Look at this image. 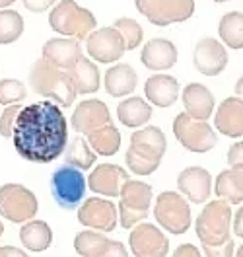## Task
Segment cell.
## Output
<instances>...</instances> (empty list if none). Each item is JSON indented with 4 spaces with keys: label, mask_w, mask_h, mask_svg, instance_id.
<instances>
[{
    "label": "cell",
    "mask_w": 243,
    "mask_h": 257,
    "mask_svg": "<svg viewBox=\"0 0 243 257\" xmlns=\"http://www.w3.org/2000/svg\"><path fill=\"white\" fill-rule=\"evenodd\" d=\"M214 193L218 199H224L229 205L243 203V164H233L220 172L214 183Z\"/></svg>",
    "instance_id": "25"
},
{
    "label": "cell",
    "mask_w": 243,
    "mask_h": 257,
    "mask_svg": "<svg viewBox=\"0 0 243 257\" xmlns=\"http://www.w3.org/2000/svg\"><path fill=\"white\" fill-rule=\"evenodd\" d=\"M152 185L140 179H127L119 193V224L130 230L138 222H144L152 207Z\"/></svg>",
    "instance_id": "5"
},
{
    "label": "cell",
    "mask_w": 243,
    "mask_h": 257,
    "mask_svg": "<svg viewBox=\"0 0 243 257\" xmlns=\"http://www.w3.org/2000/svg\"><path fill=\"white\" fill-rule=\"evenodd\" d=\"M86 187H88V181L82 170L70 164H63L61 168H57L49 179L53 201L65 210H74L80 207L86 195Z\"/></svg>",
    "instance_id": "6"
},
{
    "label": "cell",
    "mask_w": 243,
    "mask_h": 257,
    "mask_svg": "<svg viewBox=\"0 0 243 257\" xmlns=\"http://www.w3.org/2000/svg\"><path fill=\"white\" fill-rule=\"evenodd\" d=\"M78 222L96 232H113L119 222V209L105 197H90L78 207Z\"/></svg>",
    "instance_id": "12"
},
{
    "label": "cell",
    "mask_w": 243,
    "mask_h": 257,
    "mask_svg": "<svg viewBox=\"0 0 243 257\" xmlns=\"http://www.w3.org/2000/svg\"><path fill=\"white\" fill-rule=\"evenodd\" d=\"M125 162H127L129 170L134 176H150V174H154V172L160 168V164H162V160H150V158H146L142 154H138V152L132 150L130 146H129V150H127V154H125Z\"/></svg>",
    "instance_id": "36"
},
{
    "label": "cell",
    "mask_w": 243,
    "mask_h": 257,
    "mask_svg": "<svg viewBox=\"0 0 243 257\" xmlns=\"http://www.w3.org/2000/svg\"><path fill=\"white\" fill-rule=\"evenodd\" d=\"M154 218L163 230L173 236L185 234L193 224L189 201L177 191H162L156 197Z\"/></svg>",
    "instance_id": "7"
},
{
    "label": "cell",
    "mask_w": 243,
    "mask_h": 257,
    "mask_svg": "<svg viewBox=\"0 0 243 257\" xmlns=\"http://www.w3.org/2000/svg\"><path fill=\"white\" fill-rule=\"evenodd\" d=\"M130 179L127 170L119 164H99L88 176V187L101 197H119L123 183Z\"/></svg>",
    "instance_id": "17"
},
{
    "label": "cell",
    "mask_w": 243,
    "mask_h": 257,
    "mask_svg": "<svg viewBox=\"0 0 243 257\" xmlns=\"http://www.w3.org/2000/svg\"><path fill=\"white\" fill-rule=\"evenodd\" d=\"M227 166H233V164H243V141L235 143L227 148Z\"/></svg>",
    "instance_id": "41"
},
{
    "label": "cell",
    "mask_w": 243,
    "mask_h": 257,
    "mask_svg": "<svg viewBox=\"0 0 243 257\" xmlns=\"http://www.w3.org/2000/svg\"><path fill=\"white\" fill-rule=\"evenodd\" d=\"M2 234H4V222L0 220V238H2Z\"/></svg>",
    "instance_id": "48"
},
{
    "label": "cell",
    "mask_w": 243,
    "mask_h": 257,
    "mask_svg": "<svg viewBox=\"0 0 243 257\" xmlns=\"http://www.w3.org/2000/svg\"><path fill=\"white\" fill-rule=\"evenodd\" d=\"M171 257H202V253L193 243H181V245L175 247V251L171 253Z\"/></svg>",
    "instance_id": "42"
},
{
    "label": "cell",
    "mask_w": 243,
    "mask_h": 257,
    "mask_svg": "<svg viewBox=\"0 0 243 257\" xmlns=\"http://www.w3.org/2000/svg\"><path fill=\"white\" fill-rule=\"evenodd\" d=\"M129 247L134 257H167L169 240L156 224L138 222L130 228Z\"/></svg>",
    "instance_id": "11"
},
{
    "label": "cell",
    "mask_w": 243,
    "mask_h": 257,
    "mask_svg": "<svg viewBox=\"0 0 243 257\" xmlns=\"http://www.w3.org/2000/svg\"><path fill=\"white\" fill-rule=\"evenodd\" d=\"M14 148L28 162L51 164L65 154L68 145V121L55 101H35L22 107L14 127Z\"/></svg>",
    "instance_id": "1"
},
{
    "label": "cell",
    "mask_w": 243,
    "mask_h": 257,
    "mask_svg": "<svg viewBox=\"0 0 243 257\" xmlns=\"http://www.w3.org/2000/svg\"><path fill=\"white\" fill-rule=\"evenodd\" d=\"M179 59V51L173 41L163 39V37H154L144 45L140 53V61L148 70L162 72L171 66H175Z\"/></svg>",
    "instance_id": "19"
},
{
    "label": "cell",
    "mask_w": 243,
    "mask_h": 257,
    "mask_svg": "<svg viewBox=\"0 0 243 257\" xmlns=\"http://www.w3.org/2000/svg\"><path fill=\"white\" fill-rule=\"evenodd\" d=\"M177 189L189 203L202 205L204 201H208L212 193L210 172L200 168V166L185 168L177 176Z\"/></svg>",
    "instance_id": "16"
},
{
    "label": "cell",
    "mask_w": 243,
    "mask_h": 257,
    "mask_svg": "<svg viewBox=\"0 0 243 257\" xmlns=\"http://www.w3.org/2000/svg\"><path fill=\"white\" fill-rule=\"evenodd\" d=\"M179 82L169 74H152L144 82V96L156 107H171L179 97Z\"/></svg>",
    "instance_id": "22"
},
{
    "label": "cell",
    "mask_w": 243,
    "mask_h": 257,
    "mask_svg": "<svg viewBox=\"0 0 243 257\" xmlns=\"http://www.w3.org/2000/svg\"><path fill=\"white\" fill-rule=\"evenodd\" d=\"M86 51H88L90 59H94L96 63L109 64L119 61L127 53V47H125L121 33L117 32L113 26H107V28L94 30L88 35Z\"/></svg>",
    "instance_id": "13"
},
{
    "label": "cell",
    "mask_w": 243,
    "mask_h": 257,
    "mask_svg": "<svg viewBox=\"0 0 243 257\" xmlns=\"http://www.w3.org/2000/svg\"><path fill=\"white\" fill-rule=\"evenodd\" d=\"M117 117L125 127L138 128L152 119V105L138 96L127 97L117 105Z\"/></svg>",
    "instance_id": "28"
},
{
    "label": "cell",
    "mask_w": 243,
    "mask_h": 257,
    "mask_svg": "<svg viewBox=\"0 0 243 257\" xmlns=\"http://www.w3.org/2000/svg\"><path fill=\"white\" fill-rule=\"evenodd\" d=\"M235 97H239L243 101V76L237 80V84H235Z\"/></svg>",
    "instance_id": "45"
},
{
    "label": "cell",
    "mask_w": 243,
    "mask_h": 257,
    "mask_svg": "<svg viewBox=\"0 0 243 257\" xmlns=\"http://www.w3.org/2000/svg\"><path fill=\"white\" fill-rule=\"evenodd\" d=\"M82 55L84 53H82L80 41L72 37H53L45 41L41 47V59H45L47 63L63 70H70Z\"/></svg>",
    "instance_id": "18"
},
{
    "label": "cell",
    "mask_w": 243,
    "mask_h": 257,
    "mask_svg": "<svg viewBox=\"0 0 243 257\" xmlns=\"http://www.w3.org/2000/svg\"><path fill=\"white\" fill-rule=\"evenodd\" d=\"M59 0H24V6L33 12V14H41V12H47L49 8H53Z\"/></svg>",
    "instance_id": "40"
},
{
    "label": "cell",
    "mask_w": 243,
    "mask_h": 257,
    "mask_svg": "<svg viewBox=\"0 0 243 257\" xmlns=\"http://www.w3.org/2000/svg\"><path fill=\"white\" fill-rule=\"evenodd\" d=\"M214 127L229 139L243 137V101L239 97H226L214 113Z\"/></svg>",
    "instance_id": "20"
},
{
    "label": "cell",
    "mask_w": 243,
    "mask_h": 257,
    "mask_svg": "<svg viewBox=\"0 0 243 257\" xmlns=\"http://www.w3.org/2000/svg\"><path fill=\"white\" fill-rule=\"evenodd\" d=\"M231 226H233V234H235L237 238H243V207H239V209L235 210Z\"/></svg>",
    "instance_id": "44"
},
{
    "label": "cell",
    "mask_w": 243,
    "mask_h": 257,
    "mask_svg": "<svg viewBox=\"0 0 243 257\" xmlns=\"http://www.w3.org/2000/svg\"><path fill=\"white\" fill-rule=\"evenodd\" d=\"M28 97V88L18 78H2L0 80V105H14L22 103Z\"/></svg>",
    "instance_id": "35"
},
{
    "label": "cell",
    "mask_w": 243,
    "mask_h": 257,
    "mask_svg": "<svg viewBox=\"0 0 243 257\" xmlns=\"http://www.w3.org/2000/svg\"><path fill=\"white\" fill-rule=\"evenodd\" d=\"M68 74H70V78L74 82L76 94L88 96V94H96L97 90H99L101 76H99V68H97L92 59L82 55L80 59L74 63V66L68 70Z\"/></svg>",
    "instance_id": "26"
},
{
    "label": "cell",
    "mask_w": 243,
    "mask_h": 257,
    "mask_svg": "<svg viewBox=\"0 0 243 257\" xmlns=\"http://www.w3.org/2000/svg\"><path fill=\"white\" fill-rule=\"evenodd\" d=\"M16 0H0V10H4V8H8V6H12Z\"/></svg>",
    "instance_id": "46"
},
{
    "label": "cell",
    "mask_w": 243,
    "mask_h": 257,
    "mask_svg": "<svg viewBox=\"0 0 243 257\" xmlns=\"http://www.w3.org/2000/svg\"><path fill=\"white\" fill-rule=\"evenodd\" d=\"M212 2H218V4H222V2H227V0H212Z\"/></svg>",
    "instance_id": "49"
},
{
    "label": "cell",
    "mask_w": 243,
    "mask_h": 257,
    "mask_svg": "<svg viewBox=\"0 0 243 257\" xmlns=\"http://www.w3.org/2000/svg\"><path fill=\"white\" fill-rule=\"evenodd\" d=\"M105 241H107V238L103 236V232H96V230L88 228V230H82V232L76 234L74 249L82 257H96Z\"/></svg>",
    "instance_id": "33"
},
{
    "label": "cell",
    "mask_w": 243,
    "mask_h": 257,
    "mask_svg": "<svg viewBox=\"0 0 243 257\" xmlns=\"http://www.w3.org/2000/svg\"><path fill=\"white\" fill-rule=\"evenodd\" d=\"M136 10L154 26L187 22L194 14V0H134Z\"/></svg>",
    "instance_id": "9"
},
{
    "label": "cell",
    "mask_w": 243,
    "mask_h": 257,
    "mask_svg": "<svg viewBox=\"0 0 243 257\" xmlns=\"http://www.w3.org/2000/svg\"><path fill=\"white\" fill-rule=\"evenodd\" d=\"M109 123H113L111 113L101 99H84L78 103V107L74 109L72 117H70L72 128L82 137H88L90 133L101 128L103 125H109Z\"/></svg>",
    "instance_id": "15"
},
{
    "label": "cell",
    "mask_w": 243,
    "mask_h": 257,
    "mask_svg": "<svg viewBox=\"0 0 243 257\" xmlns=\"http://www.w3.org/2000/svg\"><path fill=\"white\" fill-rule=\"evenodd\" d=\"M30 84L35 94L47 97L49 101H55L63 109L72 107L74 99L78 96L68 70L57 68L45 59H37L33 63L30 70Z\"/></svg>",
    "instance_id": "2"
},
{
    "label": "cell",
    "mask_w": 243,
    "mask_h": 257,
    "mask_svg": "<svg viewBox=\"0 0 243 257\" xmlns=\"http://www.w3.org/2000/svg\"><path fill=\"white\" fill-rule=\"evenodd\" d=\"M24 18L16 10H0V45H10L24 33Z\"/></svg>",
    "instance_id": "32"
},
{
    "label": "cell",
    "mask_w": 243,
    "mask_h": 257,
    "mask_svg": "<svg viewBox=\"0 0 243 257\" xmlns=\"http://www.w3.org/2000/svg\"><path fill=\"white\" fill-rule=\"evenodd\" d=\"M0 257H30L16 245H0Z\"/></svg>",
    "instance_id": "43"
},
{
    "label": "cell",
    "mask_w": 243,
    "mask_h": 257,
    "mask_svg": "<svg viewBox=\"0 0 243 257\" xmlns=\"http://www.w3.org/2000/svg\"><path fill=\"white\" fill-rule=\"evenodd\" d=\"M97 160V154L92 150L90 143L84 137H76L72 139L65 148V164H70L74 168H78L82 172L94 168V164Z\"/></svg>",
    "instance_id": "30"
},
{
    "label": "cell",
    "mask_w": 243,
    "mask_h": 257,
    "mask_svg": "<svg viewBox=\"0 0 243 257\" xmlns=\"http://www.w3.org/2000/svg\"><path fill=\"white\" fill-rule=\"evenodd\" d=\"M231 207L224 199L210 201L196 216L194 232L202 245H220L231 238Z\"/></svg>",
    "instance_id": "4"
},
{
    "label": "cell",
    "mask_w": 243,
    "mask_h": 257,
    "mask_svg": "<svg viewBox=\"0 0 243 257\" xmlns=\"http://www.w3.org/2000/svg\"><path fill=\"white\" fill-rule=\"evenodd\" d=\"M218 35L222 43L233 51L243 49V14L241 12H227L218 22Z\"/></svg>",
    "instance_id": "31"
},
{
    "label": "cell",
    "mask_w": 243,
    "mask_h": 257,
    "mask_svg": "<svg viewBox=\"0 0 243 257\" xmlns=\"http://www.w3.org/2000/svg\"><path fill=\"white\" fill-rule=\"evenodd\" d=\"M96 257H129V251H127L125 243L107 238V241L103 243V247L99 249V253Z\"/></svg>",
    "instance_id": "38"
},
{
    "label": "cell",
    "mask_w": 243,
    "mask_h": 257,
    "mask_svg": "<svg viewBox=\"0 0 243 257\" xmlns=\"http://www.w3.org/2000/svg\"><path fill=\"white\" fill-rule=\"evenodd\" d=\"M235 257H243V245H239V247H237V253H235Z\"/></svg>",
    "instance_id": "47"
},
{
    "label": "cell",
    "mask_w": 243,
    "mask_h": 257,
    "mask_svg": "<svg viewBox=\"0 0 243 257\" xmlns=\"http://www.w3.org/2000/svg\"><path fill=\"white\" fill-rule=\"evenodd\" d=\"M39 210V201L35 193L22 183H4L0 185V218L24 224L32 220Z\"/></svg>",
    "instance_id": "8"
},
{
    "label": "cell",
    "mask_w": 243,
    "mask_h": 257,
    "mask_svg": "<svg viewBox=\"0 0 243 257\" xmlns=\"http://www.w3.org/2000/svg\"><path fill=\"white\" fill-rule=\"evenodd\" d=\"M130 148L150 160H162L167 148V139L162 128L150 125L130 135Z\"/></svg>",
    "instance_id": "23"
},
{
    "label": "cell",
    "mask_w": 243,
    "mask_h": 257,
    "mask_svg": "<svg viewBox=\"0 0 243 257\" xmlns=\"http://www.w3.org/2000/svg\"><path fill=\"white\" fill-rule=\"evenodd\" d=\"M173 135L179 145L194 154H204L216 146V133L206 121H198L187 113H179L173 121Z\"/></svg>",
    "instance_id": "10"
},
{
    "label": "cell",
    "mask_w": 243,
    "mask_h": 257,
    "mask_svg": "<svg viewBox=\"0 0 243 257\" xmlns=\"http://www.w3.org/2000/svg\"><path fill=\"white\" fill-rule=\"evenodd\" d=\"M20 111H22V105H20V103H14V105H8L4 111L0 113V137L12 139L14 127H16L18 113Z\"/></svg>",
    "instance_id": "37"
},
{
    "label": "cell",
    "mask_w": 243,
    "mask_h": 257,
    "mask_svg": "<svg viewBox=\"0 0 243 257\" xmlns=\"http://www.w3.org/2000/svg\"><path fill=\"white\" fill-rule=\"evenodd\" d=\"M49 26L51 30L76 41L88 39V35L96 30L97 20L94 12L80 6L74 0H63L53 6L49 12Z\"/></svg>",
    "instance_id": "3"
},
{
    "label": "cell",
    "mask_w": 243,
    "mask_h": 257,
    "mask_svg": "<svg viewBox=\"0 0 243 257\" xmlns=\"http://www.w3.org/2000/svg\"><path fill=\"white\" fill-rule=\"evenodd\" d=\"M103 86L111 97L130 96L138 86L136 70L127 63H117L115 66H109L103 78Z\"/></svg>",
    "instance_id": "24"
},
{
    "label": "cell",
    "mask_w": 243,
    "mask_h": 257,
    "mask_svg": "<svg viewBox=\"0 0 243 257\" xmlns=\"http://www.w3.org/2000/svg\"><path fill=\"white\" fill-rule=\"evenodd\" d=\"M113 28L121 33L127 51H134L140 45L142 37H144V32H142L140 24L136 20H132V18H119V20H115Z\"/></svg>",
    "instance_id": "34"
},
{
    "label": "cell",
    "mask_w": 243,
    "mask_h": 257,
    "mask_svg": "<svg viewBox=\"0 0 243 257\" xmlns=\"http://www.w3.org/2000/svg\"><path fill=\"white\" fill-rule=\"evenodd\" d=\"M194 68L204 76H218L227 66V51L222 41L214 37H202L196 41L193 53Z\"/></svg>",
    "instance_id": "14"
},
{
    "label": "cell",
    "mask_w": 243,
    "mask_h": 257,
    "mask_svg": "<svg viewBox=\"0 0 243 257\" xmlns=\"http://www.w3.org/2000/svg\"><path fill=\"white\" fill-rule=\"evenodd\" d=\"M86 141L90 143L92 150L96 152L97 156L109 158V156H115L119 152V148H121V133H119V128L115 127L113 123H109V125H103L101 128L90 133L86 137Z\"/></svg>",
    "instance_id": "29"
},
{
    "label": "cell",
    "mask_w": 243,
    "mask_h": 257,
    "mask_svg": "<svg viewBox=\"0 0 243 257\" xmlns=\"http://www.w3.org/2000/svg\"><path fill=\"white\" fill-rule=\"evenodd\" d=\"M181 99L185 105V113L198 121H208V117L214 113V107H216L210 90L204 84H196V82L187 84L183 88Z\"/></svg>",
    "instance_id": "21"
},
{
    "label": "cell",
    "mask_w": 243,
    "mask_h": 257,
    "mask_svg": "<svg viewBox=\"0 0 243 257\" xmlns=\"http://www.w3.org/2000/svg\"><path fill=\"white\" fill-rule=\"evenodd\" d=\"M204 257H233V238L220 245H202Z\"/></svg>",
    "instance_id": "39"
},
{
    "label": "cell",
    "mask_w": 243,
    "mask_h": 257,
    "mask_svg": "<svg viewBox=\"0 0 243 257\" xmlns=\"http://www.w3.org/2000/svg\"><path fill=\"white\" fill-rule=\"evenodd\" d=\"M20 241L26 249H30L33 253L45 251L53 243V230L45 220H28L20 228Z\"/></svg>",
    "instance_id": "27"
}]
</instances>
